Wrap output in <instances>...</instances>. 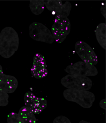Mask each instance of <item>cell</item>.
Listing matches in <instances>:
<instances>
[{
    "label": "cell",
    "mask_w": 106,
    "mask_h": 123,
    "mask_svg": "<svg viewBox=\"0 0 106 123\" xmlns=\"http://www.w3.org/2000/svg\"><path fill=\"white\" fill-rule=\"evenodd\" d=\"M19 45V38L16 31L11 27L3 29L0 33V55L9 59L17 51Z\"/></svg>",
    "instance_id": "cell-1"
},
{
    "label": "cell",
    "mask_w": 106,
    "mask_h": 123,
    "mask_svg": "<svg viewBox=\"0 0 106 123\" xmlns=\"http://www.w3.org/2000/svg\"><path fill=\"white\" fill-rule=\"evenodd\" d=\"M63 94L67 100L76 103L85 108H91L95 100L94 94L88 91L67 89Z\"/></svg>",
    "instance_id": "cell-2"
},
{
    "label": "cell",
    "mask_w": 106,
    "mask_h": 123,
    "mask_svg": "<svg viewBox=\"0 0 106 123\" xmlns=\"http://www.w3.org/2000/svg\"><path fill=\"white\" fill-rule=\"evenodd\" d=\"M71 31L70 20L67 17L56 15L51 27L52 35L57 43H62L69 34Z\"/></svg>",
    "instance_id": "cell-3"
},
{
    "label": "cell",
    "mask_w": 106,
    "mask_h": 123,
    "mask_svg": "<svg viewBox=\"0 0 106 123\" xmlns=\"http://www.w3.org/2000/svg\"><path fill=\"white\" fill-rule=\"evenodd\" d=\"M62 85L67 89L88 91L91 89L92 82L89 77L68 74L61 79Z\"/></svg>",
    "instance_id": "cell-4"
},
{
    "label": "cell",
    "mask_w": 106,
    "mask_h": 123,
    "mask_svg": "<svg viewBox=\"0 0 106 123\" xmlns=\"http://www.w3.org/2000/svg\"><path fill=\"white\" fill-rule=\"evenodd\" d=\"M30 37L36 41L52 44L55 41L51 32L41 23L33 22L29 27Z\"/></svg>",
    "instance_id": "cell-5"
},
{
    "label": "cell",
    "mask_w": 106,
    "mask_h": 123,
    "mask_svg": "<svg viewBox=\"0 0 106 123\" xmlns=\"http://www.w3.org/2000/svg\"><path fill=\"white\" fill-rule=\"evenodd\" d=\"M64 71L69 74L87 77L95 76L98 74L95 66L83 61L78 62L73 65L68 66Z\"/></svg>",
    "instance_id": "cell-6"
},
{
    "label": "cell",
    "mask_w": 106,
    "mask_h": 123,
    "mask_svg": "<svg viewBox=\"0 0 106 123\" xmlns=\"http://www.w3.org/2000/svg\"><path fill=\"white\" fill-rule=\"evenodd\" d=\"M76 52L83 61L95 66L98 60L96 54L91 47L84 42L79 41L75 44Z\"/></svg>",
    "instance_id": "cell-7"
},
{
    "label": "cell",
    "mask_w": 106,
    "mask_h": 123,
    "mask_svg": "<svg viewBox=\"0 0 106 123\" xmlns=\"http://www.w3.org/2000/svg\"><path fill=\"white\" fill-rule=\"evenodd\" d=\"M25 105L34 114L41 113L47 106L45 99L36 97L33 92L28 91L24 96Z\"/></svg>",
    "instance_id": "cell-8"
},
{
    "label": "cell",
    "mask_w": 106,
    "mask_h": 123,
    "mask_svg": "<svg viewBox=\"0 0 106 123\" xmlns=\"http://www.w3.org/2000/svg\"><path fill=\"white\" fill-rule=\"evenodd\" d=\"M36 121L35 114L25 106L20 108L18 113L11 112L7 116V123H36Z\"/></svg>",
    "instance_id": "cell-9"
},
{
    "label": "cell",
    "mask_w": 106,
    "mask_h": 123,
    "mask_svg": "<svg viewBox=\"0 0 106 123\" xmlns=\"http://www.w3.org/2000/svg\"><path fill=\"white\" fill-rule=\"evenodd\" d=\"M31 72L32 76L37 79H42L47 76L48 71L46 62L41 54L37 53L34 55Z\"/></svg>",
    "instance_id": "cell-10"
},
{
    "label": "cell",
    "mask_w": 106,
    "mask_h": 123,
    "mask_svg": "<svg viewBox=\"0 0 106 123\" xmlns=\"http://www.w3.org/2000/svg\"><path fill=\"white\" fill-rule=\"evenodd\" d=\"M18 81L15 77L4 74L0 65V89L7 93H12L18 87Z\"/></svg>",
    "instance_id": "cell-11"
},
{
    "label": "cell",
    "mask_w": 106,
    "mask_h": 123,
    "mask_svg": "<svg viewBox=\"0 0 106 123\" xmlns=\"http://www.w3.org/2000/svg\"><path fill=\"white\" fill-rule=\"evenodd\" d=\"M45 6L50 11L56 15H62L64 4L61 0H43Z\"/></svg>",
    "instance_id": "cell-12"
},
{
    "label": "cell",
    "mask_w": 106,
    "mask_h": 123,
    "mask_svg": "<svg viewBox=\"0 0 106 123\" xmlns=\"http://www.w3.org/2000/svg\"><path fill=\"white\" fill-rule=\"evenodd\" d=\"M96 39L99 44L104 49H106V24L102 23L98 25L95 32Z\"/></svg>",
    "instance_id": "cell-13"
},
{
    "label": "cell",
    "mask_w": 106,
    "mask_h": 123,
    "mask_svg": "<svg viewBox=\"0 0 106 123\" xmlns=\"http://www.w3.org/2000/svg\"><path fill=\"white\" fill-rule=\"evenodd\" d=\"M43 0L30 1L29 7L31 12L36 15L41 14L45 9Z\"/></svg>",
    "instance_id": "cell-14"
},
{
    "label": "cell",
    "mask_w": 106,
    "mask_h": 123,
    "mask_svg": "<svg viewBox=\"0 0 106 123\" xmlns=\"http://www.w3.org/2000/svg\"><path fill=\"white\" fill-rule=\"evenodd\" d=\"M9 95L0 89V107H5L9 104Z\"/></svg>",
    "instance_id": "cell-15"
},
{
    "label": "cell",
    "mask_w": 106,
    "mask_h": 123,
    "mask_svg": "<svg viewBox=\"0 0 106 123\" xmlns=\"http://www.w3.org/2000/svg\"><path fill=\"white\" fill-rule=\"evenodd\" d=\"M53 123H72L70 120L64 116H60L56 117Z\"/></svg>",
    "instance_id": "cell-16"
},
{
    "label": "cell",
    "mask_w": 106,
    "mask_h": 123,
    "mask_svg": "<svg viewBox=\"0 0 106 123\" xmlns=\"http://www.w3.org/2000/svg\"><path fill=\"white\" fill-rule=\"evenodd\" d=\"M100 11L101 14H102L105 18H106V5L105 3L102 5L100 8Z\"/></svg>",
    "instance_id": "cell-17"
},
{
    "label": "cell",
    "mask_w": 106,
    "mask_h": 123,
    "mask_svg": "<svg viewBox=\"0 0 106 123\" xmlns=\"http://www.w3.org/2000/svg\"><path fill=\"white\" fill-rule=\"evenodd\" d=\"M106 100L105 98L103 99L100 101L99 103V105L100 108L104 110H106Z\"/></svg>",
    "instance_id": "cell-18"
},
{
    "label": "cell",
    "mask_w": 106,
    "mask_h": 123,
    "mask_svg": "<svg viewBox=\"0 0 106 123\" xmlns=\"http://www.w3.org/2000/svg\"><path fill=\"white\" fill-rule=\"evenodd\" d=\"M78 123H91L89 122L86 121L84 120H82L80 121Z\"/></svg>",
    "instance_id": "cell-19"
}]
</instances>
